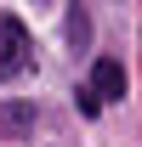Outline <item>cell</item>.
Segmentation results:
<instances>
[{
  "label": "cell",
  "instance_id": "obj_3",
  "mask_svg": "<svg viewBox=\"0 0 142 147\" xmlns=\"http://www.w3.org/2000/svg\"><path fill=\"white\" fill-rule=\"evenodd\" d=\"M91 91L102 96V102L125 96V62H114V57H97V62H91Z\"/></svg>",
  "mask_w": 142,
  "mask_h": 147
},
{
  "label": "cell",
  "instance_id": "obj_5",
  "mask_svg": "<svg viewBox=\"0 0 142 147\" xmlns=\"http://www.w3.org/2000/svg\"><path fill=\"white\" fill-rule=\"evenodd\" d=\"M74 108L85 113V119H97V113H102V96H97V91L85 85V91H74Z\"/></svg>",
  "mask_w": 142,
  "mask_h": 147
},
{
  "label": "cell",
  "instance_id": "obj_2",
  "mask_svg": "<svg viewBox=\"0 0 142 147\" xmlns=\"http://www.w3.org/2000/svg\"><path fill=\"white\" fill-rule=\"evenodd\" d=\"M34 102H23V96H6L0 102V142H17V136H29L34 130Z\"/></svg>",
  "mask_w": 142,
  "mask_h": 147
},
{
  "label": "cell",
  "instance_id": "obj_4",
  "mask_svg": "<svg viewBox=\"0 0 142 147\" xmlns=\"http://www.w3.org/2000/svg\"><path fill=\"white\" fill-rule=\"evenodd\" d=\"M68 40H74V45H85V40H91V17L80 11V6L68 11Z\"/></svg>",
  "mask_w": 142,
  "mask_h": 147
},
{
  "label": "cell",
  "instance_id": "obj_1",
  "mask_svg": "<svg viewBox=\"0 0 142 147\" xmlns=\"http://www.w3.org/2000/svg\"><path fill=\"white\" fill-rule=\"evenodd\" d=\"M34 62V45H29V28L17 17H0V79H17L23 68Z\"/></svg>",
  "mask_w": 142,
  "mask_h": 147
}]
</instances>
